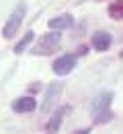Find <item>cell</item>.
I'll return each mask as SVG.
<instances>
[{"mask_svg":"<svg viewBox=\"0 0 123 134\" xmlns=\"http://www.w3.org/2000/svg\"><path fill=\"white\" fill-rule=\"evenodd\" d=\"M107 13H109V17H111V19L121 21V19H123V0L111 2V4H109V8H107Z\"/></svg>","mask_w":123,"mask_h":134,"instance_id":"obj_10","label":"cell"},{"mask_svg":"<svg viewBox=\"0 0 123 134\" xmlns=\"http://www.w3.org/2000/svg\"><path fill=\"white\" fill-rule=\"evenodd\" d=\"M47 25H49L51 31H64V29H70L72 25H74V17L68 15V13H64V15H57V17L49 19Z\"/></svg>","mask_w":123,"mask_h":134,"instance_id":"obj_7","label":"cell"},{"mask_svg":"<svg viewBox=\"0 0 123 134\" xmlns=\"http://www.w3.org/2000/svg\"><path fill=\"white\" fill-rule=\"evenodd\" d=\"M111 41H113L111 33H107V31H96V33L92 35V39H90V46H92L96 52H107L111 48Z\"/></svg>","mask_w":123,"mask_h":134,"instance_id":"obj_8","label":"cell"},{"mask_svg":"<svg viewBox=\"0 0 123 134\" xmlns=\"http://www.w3.org/2000/svg\"><path fill=\"white\" fill-rule=\"evenodd\" d=\"M74 68H76V56H74V54H64V56L55 58L53 64H51V70L57 74V76H66V74H70Z\"/></svg>","mask_w":123,"mask_h":134,"instance_id":"obj_4","label":"cell"},{"mask_svg":"<svg viewBox=\"0 0 123 134\" xmlns=\"http://www.w3.org/2000/svg\"><path fill=\"white\" fill-rule=\"evenodd\" d=\"M96 2H101V0H96Z\"/></svg>","mask_w":123,"mask_h":134,"instance_id":"obj_16","label":"cell"},{"mask_svg":"<svg viewBox=\"0 0 123 134\" xmlns=\"http://www.w3.org/2000/svg\"><path fill=\"white\" fill-rule=\"evenodd\" d=\"M60 46H62V31H49V33H43L37 39L31 54H35V56H51L53 52L60 50Z\"/></svg>","mask_w":123,"mask_h":134,"instance_id":"obj_1","label":"cell"},{"mask_svg":"<svg viewBox=\"0 0 123 134\" xmlns=\"http://www.w3.org/2000/svg\"><path fill=\"white\" fill-rule=\"evenodd\" d=\"M76 134H90V128H84V130H78Z\"/></svg>","mask_w":123,"mask_h":134,"instance_id":"obj_14","label":"cell"},{"mask_svg":"<svg viewBox=\"0 0 123 134\" xmlns=\"http://www.w3.org/2000/svg\"><path fill=\"white\" fill-rule=\"evenodd\" d=\"M115 118V114L109 109V111H103V114H99V116H92V120H94V124H107V122H111Z\"/></svg>","mask_w":123,"mask_h":134,"instance_id":"obj_12","label":"cell"},{"mask_svg":"<svg viewBox=\"0 0 123 134\" xmlns=\"http://www.w3.org/2000/svg\"><path fill=\"white\" fill-rule=\"evenodd\" d=\"M121 58H123V50H121Z\"/></svg>","mask_w":123,"mask_h":134,"instance_id":"obj_15","label":"cell"},{"mask_svg":"<svg viewBox=\"0 0 123 134\" xmlns=\"http://www.w3.org/2000/svg\"><path fill=\"white\" fill-rule=\"evenodd\" d=\"M33 39H35V33H33V31H27V33H25V37H23L17 46H15V50H12V52H15V54H23V52L31 46V41H33Z\"/></svg>","mask_w":123,"mask_h":134,"instance_id":"obj_11","label":"cell"},{"mask_svg":"<svg viewBox=\"0 0 123 134\" xmlns=\"http://www.w3.org/2000/svg\"><path fill=\"white\" fill-rule=\"evenodd\" d=\"M66 114H68V107L64 105V107H60V109L53 114V118L47 122V130H49L51 134L60 130V126H62V120H64V116H66Z\"/></svg>","mask_w":123,"mask_h":134,"instance_id":"obj_9","label":"cell"},{"mask_svg":"<svg viewBox=\"0 0 123 134\" xmlns=\"http://www.w3.org/2000/svg\"><path fill=\"white\" fill-rule=\"evenodd\" d=\"M86 50H88L86 46H80V48H78V54H86Z\"/></svg>","mask_w":123,"mask_h":134,"instance_id":"obj_13","label":"cell"},{"mask_svg":"<svg viewBox=\"0 0 123 134\" xmlns=\"http://www.w3.org/2000/svg\"><path fill=\"white\" fill-rule=\"evenodd\" d=\"M113 91H101L92 103H90V114L92 116H99V114H103V111H109L111 109V103H113Z\"/></svg>","mask_w":123,"mask_h":134,"instance_id":"obj_5","label":"cell"},{"mask_svg":"<svg viewBox=\"0 0 123 134\" xmlns=\"http://www.w3.org/2000/svg\"><path fill=\"white\" fill-rule=\"evenodd\" d=\"M10 107H12V111H17V114H29V111H35L37 109V101L33 97H18L10 103Z\"/></svg>","mask_w":123,"mask_h":134,"instance_id":"obj_6","label":"cell"},{"mask_svg":"<svg viewBox=\"0 0 123 134\" xmlns=\"http://www.w3.org/2000/svg\"><path fill=\"white\" fill-rule=\"evenodd\" d=\"M25 13H27V4H25V2H18L17 8L10 13V17L6 21L4 29H2V37H6V39L15 37V33L18 31V27H21V23H23V19H25Z\"/></svg>","mask_w":123,"mask_h":134,"instance_id":"obj_2","label":"cell"},{"mask_svg":"<svg viewBox=\"0 0 123 134\" xmlns=\"http://www.w3.org/2000/svg\"><path fill=\"white\" fill-rule=\"evenodd\" d=\"M62 89H64V85L60 83V81H53V83L47 85L45 95H43V103H41V114H47L53 105L57 103V97L62 95Z\"/></svg>","mask_w":123,"mask_h":134,"instance_id":"obj_3","label":"cell"}]
</instances>
